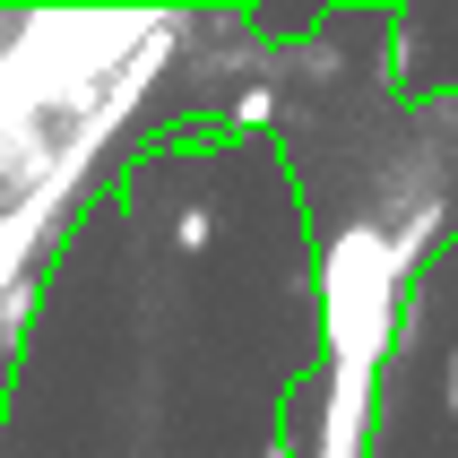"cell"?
<instances>
[{
  "label": "cell",
  "mask_w": 458,
  "mask_h": 458,
  "mask_svg": "<svg viewBox=\"0 0 458 458\" xmlns=\"http://www.w3.org/2000/svg\"><path fill=\"white\" fill-rule=\"evenodd\" d=\"M450 398H458V355H450Z\"/></svg>",
  "instance_id": "6da1fadb"
}]
</instances>
